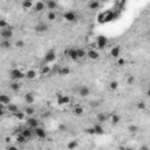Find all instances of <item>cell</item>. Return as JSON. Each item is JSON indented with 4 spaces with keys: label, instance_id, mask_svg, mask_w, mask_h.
<instances>
[{
    "label": "cell",
    "instance_id": "obj_1",
    "mask_svg": "<svg viewBox=\"0 0 150 150\" xmlns=\"http://www.w3.org/2000/svg\"><path fill=\"white\" fill-rule=\"evenodd\" d=\"M9 78L12 81H19L23 78H26V74L19 68H13L9 70Z\"/></svg>",
    "mask_w": 150,
    "mask_h": 150
},
{
    "label": "cell",
    "instance_id": "obj_2",
    "mask_svg": "<svg viewBox=\"0 0 150 150\" xmlns=\"http://www.w3.org/2000/svg\"><path fill=\"white\" fill-rule=\"evenodd\" d=\"M108 38L104 36V35H98L96 38V40H95V46L97 49H104L107 46H108Z\"/></svg>",
    "mask_w": 150,
    "mask_h": 150
},
{
    "label": "cell",
    "instance_id": "obj_3",
    "mask_svg": "<svg viewBox=\"0 0 150 150\" xmlns=\"http://www.w3.org/2000/svg\"><path fill=\"white\" fill-rule=\"evenodd\" d=\"M56 102L59 106H64V104H69L70 103V96L58 93L56 94Z\"/></svg>",
    "mask_w": 150,
    "mask_h": 150
},
{
    "label": "cell",
    "instance_id": "obj_4",
    "mask_svg": "<svg viewBox=\"0 0 150 150\" xmlns=\"http://www.w3.org/2000/svg\"><path fill=\"white\" fill-rule=\"evenodd\" d=\"M13 28L8 26L5 29H0V35H1V40H9L11 38H13Z\"/></svg>",
    "mask_w": 150,
    "mask_h": 150
},
{
    "label": "cell",
    "instance_id": "obj_5",
    "mask_svg": "<svg viewBox=\"0 0 150 150\" xmlns=\"http://www.w3.org/2000/svg\"><path fill=\"white\" fill-rule=\"evenodd\" d=\"M26 127L35 130L36 128L40 127V123H39V121H38V119H35V117H28L26 120Z\"/></svg>",
    "mask_w": 150,
    "mask_h": 150
},
{
    "label": "cell",
    "instance_id": "obj_6",
    "mask_svg": "<svg viewBox=\"0 0 150 150\" xmlns=\"http://www.w3.org/2000/svg\"><path fill=\"white\" fill-rule=\"evenodd\" d=\"M121 117L119 114H116V112H110V114H108V120L107 122H109L111 126H117L119 122H120Z\"/></svg>",
    "mask_w": 150,
    "mask_h": 150
},
{
    "label": "cell",
    "instance_id": "obj_7",
    "mask_svg": "<svg viewBox=\"0 0 150 150\" xmlns=\"http://www.w3.org/2000/svg\"><path fill=\"white\" fill-rule=\"evenodd\" d=\"M65 55H67V56H68L70 60H73V61H78V60H79L76 48H68L67 51H65Z\"/></svg>",
    "mask_w": 150,
    "mask_h": 150
},
{
    "label": "cell",
    "instance_id": "obj_8",
    "mask_svg": "<svg viewBox=\"0 0 150 150\" xmlns=\"http://www.w3.org/2000/svg\"><path fill=\"white\" fill-rule=\"evenodd\" d=\"M64 19L66 21H68V22H74L75 20L78 19V15H76V13H75L74 11H67V12H65V13H64Z\"/></svg>",
    "mask_w": 150,
    "mask_h": 150
},
{
    "label": "cell",
    "instance_id": "obj_9",
    "mask_svg": "<svg viewBox=\"0 0 150 150\" xmlns=\"http://www.w3.org/2000/svg\"><path fill=\"white\" fill-rule=\"evenodd\" d=\"M55 59H56V53H55L54 49H51V51H48V52L45 54V61L47 62V65L54 62Z\"/></svg>",
    "mask_w": 150,
    "mask_h": 150
},
{
    "label": "cell",
    "instance_id": "obj_10",
    "mask_svg": "<svg viewBox=\"0 0 150 150\" xmlns=\"http://www.w3.org/2000/svg\"><path fill=\"white\" fill-rule=\"evenodd\" d=\"M87 58H88L89 60H97L100 58V53L97 49L95 48H90L87 51Z\"/></svg>",
    "mask_w": 150,
    "mask_h": 150
},
{
    "label": "cell",
    "instance_id": "obj_11",
    "mask_svg": "<svg viewBox=\"0 0 150 150\" xmlns=\"http://www.w3.org/2000/svg\"><path fill=\"white\" fill-rule=\"evenodd\" d=\"M34 135L38 137V139H46L47 137V131H46V129L44 128V127H39V128H36L35 130H34Z\"/></svg>",
    "mask_w": 150,
    "mask_h": 150
},
{
    "label": "cell",
    "instance_id": "obj_12",
    "mask_svg": "<svg viewBox=\"0 0 150 150\" xmlns=\"http://www.w3.org/2000/svg\"><path fill=\"white\" fill-rule=\"evenodd\" d=\"M110 55L111 58H115V59H119L121 56V47L119 45L116 46H112L110 48Z\"/></svg>",
    "mask_w": 150,
    "mask_h": 150
},
{
    "label": "cell",
    "instance_id": "obj_13",
    "mask_svg": "<svg viewBox=\"0 0 150 150\" xmlns=\"http://www.w3.org/2000/svg\"><path fill=\"white\" fill-rule=\"evenodd\" d=\"M20 133H21L25 137H26L27 140H31L32 137H33V135H34V130L31 129V128H28V127H25V128L20 129Z\"/></svg>",
    "mask_w": 150,
    "mask_h": 150
},
{
    "label": "cell",
    "instance_id": "obj_14",
    "mask_svg": "<svg viewBox=\"0 0 150 150\" xmlns=\"http://www.w3.org/2000/svg\"><path fill=\"white\" fill-rule=\"evenodd\" d=\"M78 93H79V95L81 97H87V96H89V94H90V89L87 86H81L80 88H79Z\"/></svg>",
    "mask_w": 150,
    "mask_h": 150
},
{
    "label": "cell",
    "instance_id": "obj_15",
    "mask_svg": "<svg viewBox=\"0 0 150 150\" xmlns=\"http://www.w3.org/2000/svg\"><path fill=\"white\" fill-rule=\"evenodd\" d=\"M47 29H48V26L45 22H39L38 25H35V32L38 33H45L47 32Z\"/></svg>",
    "mask_w": 150,
    "mask_h": 150
},
{
    "label": "cell",
    "instance_id": "obj_16",
    "mask_svg": "<svg viewBox=\"0 0 150 150\" xmlns=\"http://www.w3.org/2000/svg\"><path fill=\"white\" fill-rule=\"evenodd\" d=\"M73 114L75 115V116H82L83 114H84V108L82 107V106H75L74 108H73Z\"/></svg>",
    "mask_w": 150,
    "mask_h": 150
},
{
    "label": "cell",
    "instance_id": "obj_17",
    "mask_svg": "<svg viewBox=\"0 0 150 150\" xmlns=\"http://www.w3.org/2000/svg\"><path fill=\"white\" fill-rule=\"evenodd\" d=\"M25 74H26V79L28 80H35L38 78V72L35 69H28Z\"/></svg>",
    "mask_w": 150,
    "mask_h": 150
},
{
    "label": "cell",
    "instance_id": "obj_18",
    "mask_svg": "<svg viewBox=\"0 0 150 150\" xmlns=\"http://www.w3.org/2000/svg\"><path fill=\"white\" fill-rule=\"evenodd\" d=\"M11 103H12L11 102V97L8 95H6V94H1V95H0V104H4V106L7 107Z\"/></svg>",
    "mask_w": 150,
    "mask_h": 150
},
{
    "label": "cell",
    "instance_id": "obj_19",
    "mask_svg": "<svg viewBox=\"0 0 150 150\" xmlns=\"http://www.w3.org/2000/svg\"><path fill=\"white\" fill-rule=\"evenodd\" d=\"M33 8H34L35 12H41V11H44L46 8V3H44V1H35Z\"/></svg>",
    "mask_w": 150,
    "mask_h": 150
},
{
    "label": "cell",
    "instance_id": "obj_20",
    "mask_svg": "<svg viewBox=\"0 0 150 150\" xmlns=\"http://www.w3.org/2000/svg\"><path fill=\"white\" fill-rule=\"evenodd\" d=\"M21 7L23 9H26V11L32 9L34 7V3L31 1V0H23V1H21Z\"/></svg>",
    "mask_w": 150,
    "mask_h": 150
},
{
    "label": "cell",
    "instance_id": "obj_21",
    "mask_svg": "<svg viewBox=\"0 0 150 150\" xmlns=\"http://www.w3.org/2000/svg\"><path fill=\"white\" fill-rule=\"evenodd\" d=\"M46 7L49 11H55L59 7V5H58L56 1H53V0H47V1H46Z\"/></svg>",
    "mask_w": 150,
    "mask_h": 150
},
{
    "label": "cell",
    "instance_id": "obj_22",
    "mask_svg": "<svg viewBox=\"0 0 150 150\" xmlns=\"http://www.w3.org/2000/svg\"><path fill=\"white\" fill-rule=\"evenodd\" d=\"M19 110H20L19 107L17 104H14V103H11V104L7 106V112H8V114H11V115L15 114V112H18Z\"/></svg>",
    "mask_w": 150,
    "mask_h": 150
},
{
    "label": "cell",
    "instance_id": "obj_23",
    "mask_svg": "<svg viewBox=\"0 0 150 150\" xmlns=\"http://www.w3.org/2000/svg\"><path fill=\"white\" fill-rule=\"evenodd\" d=\"M87 6H88L89 9H97L101 6V3L97 1V0H90V1L87 3Z\"/></svg>",
    "mask_w": 150,
    "mask_h": 150
},
{
    "label": "cell",
    "instance_id": "obj_24",
    "mask_svg": "<svg viewBox=\"0 0 150 150\" xmlns=\"http://www.w3.org/2000/svg\"><path fill=\"white\" fill-rule=\"evenodd\" d=\"M93 128H94L95 135H103L104 129H103V127H102V124H100V123H95L94 126H93Z\"/></svg>",
    "mask_w": 150,
    "mask_h": 150
},
{
    "label": "cell",
    "instance_id": "obj_25",
    "mask_svg": "<svg viewBox=\"0 0 150 150\" xmlns=\"http://www.w3.org/2000/svg\"><path fill=\"white\" fill-rule=\"evenodd\" d=\"M9 89L13 92H19L21 89V84L19 83V81H12L9 83Z\"/></svg>",
    "mask_w": 150,
    "mask_h": 150
},
{
    "label": "cell",
    "instance_id": "obj_26",
    "mask_svg": "<svg viewBox=\"0 0 150 150\" xmlns=\"http://www.w3.org/2000/svg\"><path fill=\"white\" fill-rule=\"evenodd\" d=\"M58 74L60 76H66V75L70 74V69L68 67H59L58 68Z\"/></svg>",
    "mask_w": 150,
    "mask_h": 150
},
{
    "label": "cell",
    "instance_id": "obj_27",
    "mask_svg": "<svg viewBox=\"0 0 150 150\" xmlns=\"http://www.w3.org/2000/svg\"><path fill=\"white\" fill-rule=\"evenodd\" d=\"M107 120H108V115L103 114V112H100V114H97V116H96V121H97V123H100V124L107 122Z\"/></svg>",
    "mask_w": 150,
    "mask_h": 150
},
{
    "label": "cell",
    "instance_id": "obj_28",
    "mask_svg": "<svg viewBox=\"0 0 150 150\" xmlns=\"http://www.w3.org/2000/svg\"><path fill=\"white\" fill-rule=\"evenodd\" d=\"M67 149L68 150H75L78 147H79V142L76 141V140H72V141H69L68 143H67Z\"/></svg>",
    "mask_w": 150,
    "mask_h": 150
},
{
    "label": "cell",
    "instance_id": "obj_29",
    "mask_svg": "<svg viewBox=\"0 0 150 150\" xmlns=\"http://www.w3.org/2000/svg\"><path fill=\"white\" fill-rule=\"evenodd\" d=\"M15 141H17V143H19V144H25L28 140L21 133H19V134H17V137H15Z\"/></svg>",
    "mask_w": 150,
    "mask_h": 150
},
{
    "label": "cell",
    "instance_id": "obj_30",
    "mask_svg": "<svg viewBox=\"0 0 150 150\" xmlns=\"http://www.w3.org/2000/svg\"><path fill=\"white\" fill-rule=\"evenodd\" d=\"M25 102L28 103V106H31L33 102H34V95L32 93H27V94H25Z\"/></svg>",
    "mask_w": 150,
    "mask_h": 150
},
{
    "label": "cell",
    "instance_id": "obj_31",
    "mask_svg": "<svg viewBox=\"0 0 150 150\" xmlns=\"http://www.w3.org/2000/svg\"><path fill=\"white\" fill-rule=\"evenodd\" d=\"M78 51V56H79V60H82V59H86L87 58V51L83 48H76Z\"/></svg>",
    "mask_w": 150,
    "mask_h": 150
},
{
    "label": "cell",
    "instance_id": "obj_32",
    "mask_svg": "<svg viewBox=\"0 0 150 150\" xmlns=\"http://www.w3.org/2000/svg\"><path fill=\"white\" fill-rule=\"evenodd\" d=\"M12 116L15 117V119H17V120H19V121H22V120H25V117H26V114H25V111L19 110L18 112H15V114H13Z\"/></svg>",
    "mask_w": 150,
    "mask_h": 150
},
{
    "label": "cell",
    "instance_id": "obj_33",
    "mask_svg": "<svg viewBox=\"0 0 150 150\" xmlns=\"http://www.w3.org/2000/svg\"><path fill=\"white\" fill-rule=\"evenodd\" d=\"M56 18H58V14L55 11H49L47 13V19L49 21H54V20H56Z\"/></svg>",
    "mask_w": 150,
    "mask_h": 150
},
{
    "label": "cell",
    "instance_id": "obj_34",
    "mask_svg": "<svg viewBox=\"0 0 150 150\" xmlns=\"http://www.w3.org/2000/svg\"><path fill=\"white\" fill-rule=\"evenodd\" d=\"M25 114L26 115H28V116H32V115H34L35 114V109L32 107V106H27L26 108H25Z\"/></svg>",
    "mask_w": 150,
    "mask_h": 150
},
{
    "label": "cell",
    "instance_id": "obj_35",
    "mask_svg": "<svg viewBox=\"0 0 150 150\" xmlns=\"http://www.w3.org/2000/svg\"><path fill=\"white\" fill-rule=\"evenodd\" d=\"M126 64H127V60L124 59L123 56H120L119 59H116V65H117L119 67H123V66H126Z\"/></svg>",
    "mask_w": 150,
    "mask_h": 150
},
{
    "label": "cell",
    "instance_id": "obj_36",
    "mask_svg": "<svg viewBox=\"0 0 150 150\" xmlns=\"http://www.w3.org/2000/svg\"><path fill=\"white\" fill-rule=\"evenodd\" d=\"M49 73H51V66L46 65V66H42V67H41V70H40V74H41V75H47V74H49Z\"/></svg>",
    "mask_w": 150,
    "mask_h": 150
},
{
    "label": "cell",
    "instance_id": "obj_37",
    "mask_svg": "<svg viewBox=\"0 0 150 150\" xmlns=\"http://www.w3.org/2000/svg\"><path fill=\"white\" fill-rule=\"evenodd\" d=\"M0 45H1L3 49H9L12 47V44H11L9 40H1V44Z\"/></svg>",
    "mask_w": 150,
    "mask_h": 150
},
{
    "label": "cell",
    "instance_id": "obj_38",
    "mask_svg": "<svg viewBox=\"0 0 150 150\" xmlns=\"http://www.w3.org/2000/svg\"><path fill=\"white\" fill-rule=\"evenodd\" d=\"M117 88H119V82L117 81L114 80V81H110L109 82V89L110 90H116Z\"/></svg>",
    "mask_w": 150,
    "mask_h": 150
},
{
    "label": "cell",
    "instance_id": "obj_39",
    "mask_svg": "<svg viewBox=\"0 0 150 150\" xmlns=\"http://www.w3.org/2000/svg\"><path fill=\"white\" fill-rule=\"evenodd\" d=\"M136 108L139 110H145L147 109V104H145L144 101H139L136 103Z\"/></svg>",
    "mask_w": 150,
    "mask_h": 150
},
{
    "label": "cell",
    "instance_id": "obj_40",
    "mask_svg": "<svg viewBox=\"0 0 150 150\" xmlns=\"http://www.w3.org/2000/svg\"><path fill=\"white\" fill-rule=\"evenodd\" d=\"M128 130H129L130 134H136L137 131H139V127L135 126V124H131V126L128 127Z\"/></svg>",
    "mask_w": 150,
    "mask_h": 150
},
{
    "label": "cell",
    "instance_id": "obj_41",
    "mask_svg": "<svg viewBox=\"0 0 150 150\" xmlns=\"http://www.w3.org/2000/svg\"><path fill=\"white\" fill-rule=\"evenodd\" d=\"M8 26H9V25L6 22L5 19H1V20H0V29H5V28H7Z\"/></svg>",
    "mask_w": 150,
    "mask_h": 150
},
{
    "label": "cell",
    "instance_id": "obj_42",
    "mask_svg": "<svg viewBox=\"0 0 150 150\" xmlns=\"http://www.w3.org/2000/svg\"><path fill=\"white\" fill-rule=\"evenodd\" d=\"M135 83V76L134 75H129L127 78V84H134Z\"/></svg>",
    "mask_w": 150,
    "mask_h": 150
},
{
    "label": "cell",
    "instance_id": "obj_43",
    "mask_svg": "<svg viewBox=\"0 0 150 150\" xmlns=\"http://www.w3.org/2000/svg\"><path fill=\"white\" fill-rule=\"evenodd\" d=\"M15 47H18V48H23V47H25V42H23L22 40H18V41L15 42Z\"/></svg>",
    "mask_w": 150,
    "mask_h": 150
},
{
    "label": "cell",
    "instance_id": "obj_44",
    "mask_svg": "<svg viewBox=\"0 0 150 150\" xmlns=\"http://www.w3.org/2000/svg\"><path fill=\"white\" fill-rule=\"evenodd\" d=\"M86 133L87 134H89V135H95V131H94V128H88V129H86Z\"/></svg>",
    "mask_w": 150,
    "mask_h": 150
},
{
    "label": "cell",
    "instance_id": "obj_45",
    "mask_svg": "<svg viewBox=\"0 0 150 150\" xmlns=\"http://www.w3.org/2000/svg\"><path fill=\"white\" fill-rule=\"evenodd\" d=\"M6 150H20V149H19L17 145H8Z\"/></svg>",
    "mask_w": 150,
    "mask_h": 150
},
{
    "label": "cell",
    "instance_id": "obj_46",
    "mask_svg": "<svg viewBox=\"0 0 150 150\" xmlns=\"http://www.w3.org/2000/svg\"><path fill=\"white\" fill-rule=\"evenodd\" d=\"M139 150H150V149H149V148H148L147 145H142V147H141V148L139 149Z\"/></svg>",
    "mask_w": 150,
    "mask_h": 150
},
{
    "label": "cell",
    "instance_id": "obj_47",
    "mask_svg": "<svg viewBox=\"0 0 150 150\" xmlns=\"http://www.w3.org/2000/svg\"><path fill=\"white\" fill-rule=\"evenodd\" d=\"M66 129H67V127L64 126V124H62V126H60V130H66Z\"/></svg>",
    "mask_w": 150,
    "mask_h": 150
},
{
    "label": "cell",
    "instance_id": "obj_48",
    "mask_svg": "<svg viewBox=\"0 0 150 150\" xmlns=\"http://www.w3.org/2000/svg\"><path fill=\"white\" fill-rule=\"evenodd\" d=\"M147 96L150 97V89H147Z\"/></svg>",
    "mask_w": 150,
    "mask_h": 150
},
{
    "label": "cell",
    "instance_id": "obj_49",
    "mask_svg": "<svg viewBox=\"0 0 150 150\" xmlns=\"http://www.w3.org/2000/svg\"><path fill=\"white\" fill-rule=\"evenodd\" d=\"M119 150H126V147H123V145H121V147L119 148Z\"/></svg>",
    "mask_w": 150,
    "mask_h": 150
},
{
    "label": "cell",
    "instance_id": "obj_50",
    "mask_svg": "<svg viewBox=\"0 0 150 150\" xmlns=\"http://www.w3.org/2000/svg\"><path fill=\"white\" fill-rule=\"evenodd\" d=\"M126 150H134L133 148H130V147H126Z\"/></svg>",
    "mask_w": 150,
    "mask_h": 150
},
{
    "label": "cell",
    "instance_id": "obj_51",
    "mask_svg": "<svg viewBox=\"0 0 150 150\" xmlns=\"http://www.w3.org/2000/svg\"><path fill=\"white\" fill-rule=\"evenodd\" d=\"M148 89H150V82H149V84H148Z\"/></svg>",
    "mask_w": 150,
    "mask_h": 150
},
{
    "label": "cell",
    "instance_id": "obj_52",
    "mask_svg": "<svg viewBox=\"0 0 150 150\" xmlns=\"http://www.w3.org/2000/svg\"><path fill=\"white\" fill-rule=\"evenodd\" d=\"M47 150H48V149H47Z\"/></svg>",
    "mask_w": 150,
    "mask_h": 150
}]
</instances>
